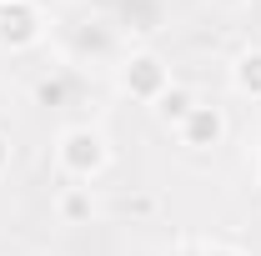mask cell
Wrapping results in <instances>:
<instances>
[{
    "mask_svg": "<svg viewBox=\"0 0 261 256\" xmlns=\"http://www.w3.org/2000/svg\"><path fill=\"white\" fill-rule=\"evenodd\" d=\"M216 5H246V0H216Z\"/></svg>",
    "mask_w": 261,
    "mask_h": 256,
    "instance_id": "8fae6325",
    "label": "cell"
},
{
    "mask_svg": "<svg viewBox=\"0 0 261 256\" xmlns=\"http://www.w3.org/2000/svg\"><path fill=\"white\" fill-rule=\"evenodd\" d=\"M61 96H65V81H40V86H35V100H40V106H56Z\"/></svg>",
    "mask_w": 261,
    "mask_h": 256,
    "instance_id": "ba28073f",
    "label": "cell"
},
{
    "mask_svg": "<svg viewBox=\"0 0 261 256\" xmlns=\"http://www.w3.org/2000/svg\"><path fill=\"white\" fill-rule=\"evenodd\" d=\"M61 216L65 221H86L91 216V186H65L61 191Z\"/></svg>",
    "mask_w": 261,
    "mask_h": 256,
    "instance_id": "52a82bcc",
    "label": "cell"
},
{
    "mask_svg": "<svg viewBox=\"0 0 261 256\" xmlns=\"http://www.w3.org/2000/svg\"><path fill=\"white\" fill-rule=\"evenodd\" d=\"M40 31H45V20H40V10H35L31 0H0V45L5 50L35 45Z\"/></svg>",
    "mask_w": 261,
    "mask_h": 256,
    "instance_id": "7a4b0ae2",
    "label": "cell"
},
{
    "mask_svg": "<svg viewBox=\"0 0 261 256\" xmlns=\"http://www.w3.org/2000/svg\"><path fill=\"white\" fill-rule=\"evenodd\" d=\"M176 131H181V141H186L191 151H206V146H221V136H226V116H221L216 106H201V100H196V111Z\"/></svg>",
    "mask_w": 261,
    "mask_h": 256,
    "instance_id": "277c9868",
    "label": "cell"
},
{
    "mask_svg": "<svg viewBox=\"0 0 261 256\" xmlns=\"http://www.w3.org/2000/svg\"><path fill=\"white\" fill-rule=\"evenodd\" d=\"M231 81H236V91H241V96L261 100V50H246L241 61L231 65Z\"/></svg>",
    "mask_w": 261,
    "mask_h": 256,
    "instance_id": "5b68a950",
    "label": "cell"
},
{
    "mask_svg": "<svg viewBox=\"0 0 261 256\" xmlns=\"http://www.w3.org/2000/svg\"><path fill=\"white\" fill-rule=\"evenodd\" d=\"M211 256H241V251H236V246H216Z\"/></svg>",
    "mask_w": 261,
    "mask_h": 256,
    "instance_id": "30bf717a",
    "label": "cell"
},
{
    "mask_svg": "<svg viewBox=\"0 0 261 256\" xmlns=\"http://www.w3.org/2000/svg\"><path fill=\"white\" fill-rule=\"evenodd\" d=\"M56 156H61V166L75 176V181H91V176H100L106 171V161H111V146H106V136L91 126H70L61 136V146H56Z\"/></svg>",
    "mask_w": 261,
    "mask_h": 256,
    "instance_id": "6da1fadb",
    "label": "cell"
},
{
    "mask_svg": "<svg viewBox=\"0 0 261 256\" xmlns=\"http://www.w3.org/2000/svg\"><path fill=\"white\" fill-rule=\"evenodd\" d=\"M0 171H10V136L0 131Z\"/></svg>",
    "mask_w": 261,
    "mask_h": 256,
    "instance_id": "9c48e42d",
    "label": "cell"
},
{
    "mask_svg": "<svg viewBox=\"0 0 261 256\" xmlns=\"http://www.w3.org/2000/svg\"><path fill=\"white\" fill-rule=\"evenodd\" d=\"M121 86H126L136 100H156L171 91V75H166V65L156 61V56H130L126 65H121Z\"/></svg>",
    "mask_w": 261,
    "mask_h": 256,
    "instance_id": "3957f363",
    "label": "cell"
},
{
    "mask_svg": "<svg viewBox=\"0 0 261 256\" xmlns=\"http://www.w3.org/2000/svg\"><path fill=\"white\" fill-rule=\"evenodd\" d=\"M191 111H196V96H191V91H181V86H171V91L156 100V116H161L166 126H181Z\"/></svg>",
    "mask_w": 261,
    "mask_h": 256,
    "instance_id": "8992f818",
    "label": "cell"
}]
</instances>
